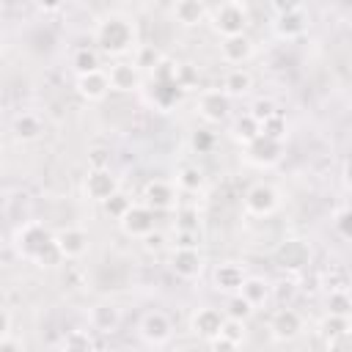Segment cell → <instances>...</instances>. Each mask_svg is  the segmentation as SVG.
Listing matches in <instances>:
<instances>
[{"label":"cell","mask_w":352,"mask_h":352,"mask_svg":"<svg viewBox=\"0 0 352 352\" xmlns=\"http://www.w3.org/2000/svg\"><path fill=\"white\" fill-rule=\"evenodd\" d=\"M14 248L22 258L33 261V264H41L47 261V267H52L55 261H60L58 250H55V242H52V231L44 226V223H25L22 228H16L14 234Z\"/></svg>","instance_id":"obj_1"},{"label":"cell","mask_w":352,"mask_h":352,"mask_svg":"<svg viewBox=\"0 0 352 352\" xmlns=\"http://www.w3.org/2000/svg\"><path fill=\"white\" fill-rule=\"evenodd\" d=\"M94 38L99 44V52L124 55L135 47V25H132V19H126L121 14H107L96 22Z\"/></svg>","instance_id":"obj_2"},{"label":"cell","mask_w":352,"mask_h":352,"mask_svg":"<svg viewBox=\"0 0 352 352\" xmlns=\"http://www.w3.org/2000/svg\"><path fill=\"white\" fill-rule=\"evenodd\" d=\"M206 19H209V25H212V30H214L217 36L231 38V36H242V33L248 30V25H250V11H248L245 3L231 0V3H220V6L209 8Z\"/></svg>","instance_id":"obj_3"},{"label":"cell","mask_w":352,"mask_h":352,"mask_svg":"<svg viewBox=\"0 0 352 352\" xmlns=\"http://www.w3.org/2000/svg\"><path fill=\"white\" fill-rule=\"evenodd\" d=\"M52 242H55V250H58L60 261H77L88 253L91 236H88V231H82L77 226H66V228L52 234Z\"/></svg>","instance_id":"obj_4"},{"label":"cell","mask_w":352,"mask_h":352,"mask_svg":"<svg viewBox=\"0 0 352 352\" xmlns=\"http://www.w3.org/2000/svg\"><path fill=\"white\" fill-rule=\"evenodd\" d=\"M278 204H280L278 190L272 184H267V182H256L245 192V212L253 214V217H270L278 209Z\"/></svg>","instance_id":"obj_5"},{"label":"cell","mask_w":352,"mask_h":352,"mask_svg":"<svg viewBox=\"0 0 352 352\" xmlns=\"http://www.w3.org/2000/svg\"><path fill=\"white\" fill-rule=\"evenodd\" d=\"M275 11H278V16H275L272 28H275V33L280 38H297V36L305 33V14H302L300 6H294V3L275 6Z\"/></svg>","instance_id":"obj_6"},{"label":"cell","mask_w":352,"mask_h":352,"mask_svg":"<svg viewBox=\"0 0 352 352\" xmlns=\"http://www.w3.org/2000/svg\"><path fill=\"white\" fill-rule=\"evenodd\" d=\"M118 223H121V231H124L126 236L143 239V236H148V234L154 231V212H151L148 206H143V204H132L129 212H126Z\"/></svg>","instance_id":"obj_7"},{"label":"cell","mask_w":352,"mask_h":352,"mask_svg":"<svg viewBox=\"0 0 352 352\" xmlns=\"http://www.w3.org/2000/svg\"><path fill=\"white\" fill-rule=\"evenodd\" d=\"M82 190L91 201H107L113 192H118V179L110 168H102V170H88L85 182H82Z\"/></svg>","instance_id":"obj_8"},{"label":"cell","mask_w":352,"mask_h":352,"mask_svg":"<svg viewBox=\"0 0 352 352\" xmlns=\"http://www.w3.org/2000/svg\"><path fill=\"white\" fill-rule=\"evenodd\" d=\"M228 110H231V99L220 88H209L198 96V113L209 124H220L228 116Z\"/></svg>","instance_id":"obj_9"},{"label":"cell","mask_w":352,"mask_h":352,"mask_svg":"<svg viewBox=\"0 0 352 352\" xmlns=\"http://www.w3.org/2000/svg\"><path fill=\"white\" fill-rule=\"evenodd\" d=\"M223 322H226V316H223L217 308L204 305V308H198V311L190 316V330H192L198 338L212 341V338H217V336H220Z\"/></svg>","instance_id":"obj_10"},{"label":"cell","mask_w":352,"mask_h":352,"mask_svg":"<svg viewBox=\"0 0 352 352\" xmlns=\"http://www.w3.org/2000/svg\"><path fill=\"white\" fill-rule=\"evenodd\" d=\"M140 336H143L148 344H154V346L170 341L173 324H170L168 314H162V311H148V314H143V319H140Z\"/></svg>","instance_id":"obj_11"},{"label":"cell","mask_w":352,"mask_h":352,"mask_svg":"<svg viewBox=\"0 0 352 352\" xmlns=\"http://www.w3.org/2000/svg\"><path fill=\"white\" fill-rule=\"evenodd\" d=\"M104 74H107L110 88L118 91V94H132V91H138L143 85V74H140V69L135 63H124V60L113 63L110 72H104Z\"/></svg>","instance_id":"obj_12"},{"label":"cell","mask_w":352,"mask_h":352,"mask_svg":"<svg viewBox=\"0 0 352 352\" xmlns=\"http://www.w3.org/2000/svg\"><path fill=\"white\" fill-rule=\"evenodd\" d=\"M170 270H173L176 278L192 280L204 270V256L198 253V248H176L173 256H170Z\"/></svg>","instance_id":"obj_13"},{"label":"cell","mask_w":352,"mask_h":352,"mask_svg":"<svg viewBox=\"0 0 352 352\" xmlns=\"http://www.w3.org/2000/svg\"><path fill=\"white\" fill-rule=\"evenodd\" d=\"M176 204V187L170 182L162 179H151L143 187V206H148L151 212H165Z\"/></svg>","instance_id":"obj_14"},{"label":"cell","mask_w":352,"mask_h":352,"mask_svg":"<svg viewBox=\"0 0 352 352\" xmlns=\"http://www.w3.org/2000/svg\"><path fill=\"white\" fill-rule=\"evenodd\" d=\"M245 154H248V160H250L253 165L270 168V165H275V162L280 160V154H283V143H275V140L258 135L256 140H250V143L245 146Z\"/></svg>","instance_id":"obj_15"},{"label":"cell","mask_w":352,"mask_h":352,"mask_svg":"<svg viewBox=\"0 0 352 352\" xmlns=\"http://www.w3.org/2000/svg\"><path fill=\"white\" fill-rule=\"evenodd\" d=\"M250 55H253V41H250L248 33L231 36V38H223V41H220V58H223L226 63L236 66V69H239L245 60H250Z\"/></svg>","instance_id":"obj_16"},{"label":"cell","mask_w":352,"mask_h":352,"mask_svg":"<svg viewBox=\"0 0 352 352\" xmlns=\"http://www.w3.org/2000/svg\"><path fill=\"white\" fill-rule=\"evenodd\" d=\"M270 330H272V336H275L278 341H292V338H297L300 330H302V316H300L294 308H280V311L272 316Z\"/></svg>","instance_id":"obj_17"},{"label":"cell","mask_w":352,"mask_h":352,"mask_svg":"<svg viewBox=\"0 0 352 352\" xmlns=\"http://www.w3.org/2000/svg\"><path fill=\"white\" fill-rule=\"evenodd\" d=\"M110 91V82H107V74L99 69V72H91V74H80L77 77V94L85 99V102H102Z\"/></svg>","instance_id":"obj_18"},{"label":"cell","mask_w":352,"mask_h":352,"mask_svg":"<svg viewBox=\"0 0 352 352\" xmlns=\"http://www.w3.org/2000/svg\"><path fill=\"white\" fill-rule=\"evenodd\" d=\"M278 261H280V267H286V270H300V267H305V264L311 261V250H308L305 242L289 239V242H283V245L278 248Z\"/></svg>","instance_id":"obj_19"},{"label":"cell","mask_w":352,"mask_h":352,"mask_svg":"<svg viewBox=\"0 0 352 352\" xmlns=\"http://www.w3.org/2000/svg\"><path fill=\"white\" fill-rule=\"evenodd\" d=\"M245 278H248V275H245V270H242L239 264L226 261V264H220V267L214 270V289H217V292H226V294H236Z\"/></svg>","instance_id":"obj_20"},{"label":"cell","mask_w":352,"mask_h":352,"mask_svg":"<svg viewBox=\"0 0 352 352\" xmlns=\"http://www.w3.org/2000/svg\"><path fill=\"white\" fill-rule=\"evenodd\" d=\"M88 324L99 333H113L118 324H121V314L113 302H96L88 314Z\"/></svg>","instance_id":"obj_21"},{"label":"cell","mask_w":352,"mask_h":352,"mask_svg":"<svg viewBox=\"0 0 352 352\" xmlns=\"http://www.w3.org/2000/svg\"><path fill=\"white\" fill-rule=\"evenodd\" d=\"M250 308H258V305H264L267 300H270V283L264 280V278H258V275H248L245 280H242V286H239V292H236Z\"/></svg>","instance_id":"obj_22"},{"label":"cell","mask_w":352,"mask_h":352,"mask_svg":"<svg viewBox=\"0 0 352 352\" xmlns=\"http://www.w3.org/2000/svg\"><path fill=\"white\" fill-rule=\"evenodd\" d=\"M209 8L201 3V0H179L173 6V19L184 28H192V25H201L206 19Z\"/></svg>","instance_id":"obj_23"},{"label":"cell","mask_w":352,"mask_h":352,"mask_svg":"<svg viewBox=\"0 0 352 352\" xmlns=\"http://www.w3.org/2000/svg\"><path fill=\"white\" fill-rule=\"evenodd\" d=\"M253 88V74L248 72V69H231L226 77H223V94L228 96V99H234V96H245L248 91Z\"/></svg>","instance_id":"obj_24"},{"label":"cell","mask_w":352,"mask_h":352,"mask_svg":"<svg viewBox=\"0 0 352 352\" xmlns=\"http://www.w3.org/2000/svg\"><path fill=\"white\" fill-rule=\"evenodd\" d=\"M182 99V88L173 82H154V91H151V102L160 107V110H170L176 107Z\"/></svg>","instance_id":"obj_25"},{"label":"cell","mask_w":352,"mask_h":352,"mask_svg":"<svg viewBox=\"0 0 352 352\" xmlns=\"http://www.w3.org/2000/svg\"><path fill=\"white\" fill-rule=\"evenodd\" d=\"M231 138H234L236 143L248 146L250 140H256V138H258V121H256L250 113L236 116V118H234V124H231Z\"/></svg>","instance_id":"obj_26"},{"label":"cell","mask_w":352,"mask_h":352,"mask_svg":"<svg viewBox=\"0 0 352 352\" xmlns=\"http://www.w3.org/2000/svg\"><path fill=\"white\" fill-rule=\"evenodd\" d=\"M41 118L36 116V113H19L16 118H14V135L19 138V140H36L38 135H41Z\"/></svg>","instance_id":"obj_27"},{"label":"cell","mask_w":352,"mask_h":352,"mask_svg":"<svg viewBox=\"0 0 352 352\" xmlns=\"http://www.w3.org/2000/svg\"><path fill=\"white\" fill-rule=\"evenodd\" d=\"M176 184L184 190V192H201L204 184H206V176L198 165H182L179 173H176Z\"/></svg>","instance_id":"obj_28"},{"label":"cell","mask_w":352,"mask_h":352,"mask_svg":"<svg viewBox=\"0 0 352 352\" xmlns=\"http://www.w3.org/2000/svg\"><path fill=\"white\" fill-rule=\"evenodd\" d=\"M72 66L80 74H91V72H99V52L94 47H80L74 55H72Z\"/></svg>","instance_id":"obj_29"},{"label":"cell","mask_w":352,"mask_h":352,"mask_svg":"<svg viewBox=\"0 0 352 352\" xmlns=\"http://www.w3.org/2000/svg\"><path fill=\"white\" fill-rule=\"evenodd\" d=\"M60 352H94V338L88 330H69L60 341Z\"/></svg>","instance_id":"obj_30"},{"label":"cell","mask_w":352,"mask_h":352,"mask_svg":"<svg viewBox=\"0 0 352 352\" xmlns=\"http://www.w3.org/2000/svg\"><path fill=\"white\" fill-rule=\"evenodd\" d=\"M286 118L280 116V113H272L270 118H264L261 124H258V135H264V138H270V140H275V143H283V138H286Z\"/></svg>","instance_id":"obj_31"},{"label":"cell","mask_w":352,"mask_h":352,"mask_svg":"<svg viewBox=\"0 0 352 352\" xmlns=\"http://www.w3.org/2000/svg\"><path fill=\"white\" fill-rule=\"evenodd\" d=\"M129 206H132V198L126 195V192H113L107 201H102V209H104V214L107 217H113V220H121L126 212H129Z\"/></svg>","instance_id":"obj_32"},{"label":"cell","mask_w":352,"mask_h":352,"mask_svg":"<svg viewBox=\"0 0 352 352\" xmlns=\"http://www.w3.org/2000/svg\"><path fill=\"white\" fill-rule=\"evenodd\" d=\"M346 333H352L349 316H333V314H327L322 319V336L324 338H336V336H346Z\"/></svg>","instance_id":"obj_33"},{"label":"cell","mask_w":352,"mask_h":352,"mask_svg":"<svg viewBox=\"0 0 352 352\" xmlns=\"http://www.w3.org/2000/svg\"><path fill=\"white\" fill-rule=\"evenodd\" d=\"M349 311H352L349 292H330V297H327V314H333V316H349Z\"/></svg>","instance_id":"obj_34"},{"label":"cell","mask_w":352,"mask_h":352,"mask_svg":"<svg viewBox=\"0 0 352 352\" xmlns=\"http://www.w3.org/2000/svg\"><path fill=\"white\" fill-rule=\"evenodd\" d=\"M160 58H162V55H160L151 44H143V47H138V52H135V60H132V63H135L140 72H143V69H148V72H151V69L157 66V60H160Z\"/></svg>","instance_id":"obj_35"},{"label":"cell","mask_w":352,"mask_h":352,"mask_svg":"<svg viewBox=\"0 0 352 352\" xmlns=\"http://www.w3.org/2000/svg\"><path fill=\"white\" fill-rule=\"evenodd\" d=\"M176 66L179 63H173L170 58H160L157 66L151 69V80L154 82H173L176 80Z\"/></svg>","instance_id":"obj_36"},{"label":"cell","mask_w":352,"mask_h":352,"mask_svg":"<svg viewBox=\"0 0 352 352\" xmlns=\"http://www.w3.org/2000/svg\"><path fill=\"white\" fill-rule=\"evenodd\" d=\"M253 314V308L239 297V294H234L231 300H228V305H226V319H234V322H245L248 316Z\"/></svg>","instance_id":"obj_37"},{"label":"cell","mask_w":352,"mask_h":352,"mask_svg":"<svg viewBox=\"0 0 352 352\" xmlns=\"http://www.w3.org/2000/svg\"><path fill=\"white\" fill-rule=\"evenodd\" d=\"M223 338H228L231 344H242L245 341V322H234V319H226L223 322V330H220Z\"/></svg>","instance_id":"obj_38"},{"label":"cell","mask_w":352,"mask_h":352,"mask_svg":"<svg viewBox=\"0 0 352 352\" xmlns=\"http://www.w3.org/2000/svg\"><path fill=\"white\" fill-rule=\"evenodd\" d=\"M333 228L338 231L341 239H349L352 236V226H349V209L346 206H338L336 214H333Z\"/></svg>","instance_id":"obj_39"},{"label":"cell","mask_w":352,"mask_h":352,"mask_svg":"<svg viewBox=\"0 0 352 352\" xmlns=\"http://www.w3.org/2000/svg\"><path fill=\"white\" fill-rule=\"evenodd\" d=\"M102 168H110V151L96 146L88 151V170H102Z\"/></svg>","instance_id":"obj_40"},{"label":"cell","mask_w":352,"mask_h":352,"mask_svg":"<svg viewBox=\"0 0 352 352\" xmlns=\"http://www.w3.org/2000/svg\"><path fill=\"white\" fill-rule=\"evenodd\" d=\"M349 280H346V270L344 267H330V278H327V289L330 292H346Z\"/></svg>","instance_id":"obj_41"},{"label":"cell","mask_w":352,"mask_h":352,"mask_svg":"<svg viewBox=\"0 0 352 352\" xmlns=\"http://www.w3.org/2000/svg\"><path fill=\"white\" fill-rule=\"evenodd\" d=\"M192 148L198 151V154H206L212 146H214V135L212 132H206V129H198V132H192Z\"/></svg>","instance_id":"obj_42"},{"label":"cell","mask_w":352,"mask_h":352,"mask_svg":"<svg viewBox=\"0 0 352 352\" xmlns=\"http://www.w3.org/2000/svg\"><path fill=\"white\" fill-rule=\"evenodd\" d=\"M272 113H278V110H275V104H272L270 99H258V102L253 104V110H250V116H253L258 124H261L264 118H270Z\"/></svg>","instance_id":"obj_43"},{"label":"cell","mask_w":352,"mask_h":352,"mask_svg":"<svg viewBox=\"0 0 352 352\" xmlns=\"http://www.w3.org/2000/svg\"><path fill=\"white\" fill-rule=\"evenodd\" d=\"M327 352H352V333L327 338Z\"/></svg>","instance_id":"obj_44"},{"label":"cell","mask_w":352,"mask_h":352,"mask_svg":"<svg viewBox=\"0 0 352 352\" xmlns=\"http://www.w3.org/2000/svg\"><path fill=\"white\" fill-rule=\"evenodd\" d=\"M198 214H195V209H184L182 214H179V231H198Z\"/></svg>","instance_id":"obj_45"},{"label":"cell","mask_w":352,"mask_h":352,"mask_svg":"<svg viewBox=\"0 0 352 352\" xmlns=\"http://www.w3.org/2000/svg\"><path fill=\"white\" fill-rule=\"evenodd\" d=\"M239 346L236 344H231L228 338H223V336H217V338H212V352H236Z\"/></svg>","instance_id":"obj_46"},{"label":"cell","mask_w":352,"mask_h":352,"mask_svg":"<svg viewBox=\"0 0 352 352\" xmlns=\"http://www.w3.org/2000/svg\"><path fill=\"white\" fill-rule=\"evenodd\" d=\"M0 352H25V344L19 338H0Z\"/></svg>","instance_id":"obj_47"},{"label":"cell","mask_w":352,"mask_h":352,"mask_svg":"<svg viewBox=\"0 0 352 352\" xmlns=\"http://www.w3.org/2000/svg\"><path fill=\"white\" fill-rule=\"evenodd\" d=\"M11 336V314L0 305V338H8Z\"/></svg>","instance_id":"obj_48"},{"label":"cell","mask_w":352,"mask_h":352,"mask_svg":"<svg viewBox=\"0 0 352 352\" xmlns=\"http://www.w3.org/2000/svg\"><path fill=\"white\" fill-rule=\"evenodd\" d=\"M143 242H146V250H160L162 248V234L151 231L148 236H143Z\"/></svg>","instance_id":"obj_49"},{"label":"cell","mask_w":352,"mask_h":352,"mask_svg":"<svg viewBox=\"0 0 352 352\" xmlns=\"http://www.w3.org/2000/svg\"><path fill=\"white\" fill-rule=\"evenodd\" d=\"M6 206H8V195H6L3 190H0V214L6 212Z\"/></svg>","instance_id":"obj_50"},{"label":"cell","mask_w":352,"mask_h":352,"mask_svg":"<svg viewBox=\"0 0 352 352\" xmlns=\"http://www.w3.org/2000/svg\"><path fill=\"white\" fill-rule=\"evenodd\" d=\"M3 50H6V36H3V30H0V55H3Z\"/></svg>","instance_id":"obj_51"}]
</instances>
